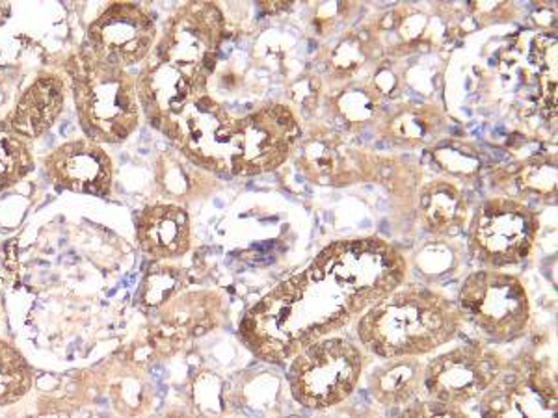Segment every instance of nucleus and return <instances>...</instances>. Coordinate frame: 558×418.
<instances>
[{"label": "nucleus", "mask_w": 558, "mask_h": 418, "mask_svg": "<svg viewBox=\"0 0 558 418\" xmlns=\"http://www.w3.org/2000/svg\"><path fill=\"white\" fill-rule=\"evenodd\" d=\"M354 312L343 294L310 265L274 286L242 320V343L267 362H286L347 328Z\"/></svg>", "instance_id": "f257e3e1"}, {"label": "nucleus", "mask_w": 558, "mask_h": 418, "mask_svg": "<svg viewBox=\"0 0 558 418\" xmlns=\"http://www.w3.org/2000/svg\"><path fill=\"white\" fill-rule=\"evenodd\" d=\"M458 304L425 286L402 285L363 312L357 339L381 359L421 357L444 348L462 330Z\"/></svg>", "instance_id": "f03ea898"}, {"label": "nucleus", "mask_w": 558, "mask_h": 418, "mask_svg": "<svg viewBox=\"0 0 558 418\" xmlns=\"http://www.w3.org/2000/svg\"><path fill=\"white\" fill-rule=\"evenodd\" d=\"M73 96L84 133L92 142L118 144L138 127V94L133 76L120 65L84 49L71 62Z\"/></svg>", "instance_id": "7ed1b4c3"}, {"label": "nucleus", "mask_w": 558, "mask_h": 418, "mask_svg": "<svg viewBox=\"0 0 558 418\" xmlns=\"http://www.w3.org/2000/svg\"><path fill=\"white\" fill-rule=\"evenodd\" d=\"M312 267L343 294L354 317L404 285L407 259L378 236L331 242Z\"/></svg>", "instance_id": "20e7f679"}, {"label": "nucleus", "mask_w": 558, "mask_h": 418, "mask_svg": "<svg viewBox=\"0 0 558 418\" xmlns=\"http://www.w3.org/2000/svg\"><path fill=\"white\" fill-rule=\"evenodd\" d=\"M365 357L343 336H328L300 352L289 367L292 398L310 409L337 406L357 389Z\"/></svg>", "instance_id": "39448f33"}, {"label": "nucleus", "mask_w": 558, "mask_h": 418, "mask_svg": "<svg viewBox=\"0 0 558 418\" xmlns=\"http://www.w3.org/2000/svg\"><path fill=\"white\" fill-rule=\"evenodd\" d=\"M223 33L226 21L220 8L210 2H189L166 23L153 57L175 67L199 94H205L220 54Z\"/></svg>", "instance_id": "423d86ee"}, {"label": "nucleus", "mask_w": 558, "mask_h": 418, "mask_svg": "<svg viewBox=\"0 0 558 418\" xmlns=\"http://www.w3.org/2000/svg\"><path fill=\"white\" fill-rule=\"evenodd\" d=\"M458 309L484 335L512 343L525 335L531 322V299L518 275L502 270H478L463 281Z\"/></svg>", "instance_id": "0eeeda50"}, {"label": "nucleus", "mask_w": 558, "mask_h": 418, "mask_svg": "<svg viewBox=\"0 0 558 418\" xmlns=\"http://www.w3.org/2000/svg\"><path fill=\"white\" fill-rule=\"evenodd\" d=\"M538 216L512 197H492L471 218L470 251L489 270L514 267L533 254Z\"/></svg>", "instance_id": "6e6552de"}, {"label": "nucleus", "mask_w": 558, "mask_h": 418, "mask_svg": "<svg viewBox=\"0 0 558 418\" xmlns=\"http://www.w3.org/2000/svg\"><path fill=\"white\" fill-rule=\"evenodd\" d=\"M302 138L300 121L286 104H267L236 120L229 173L257 177L286 164Z\"/></svg>", "instance_id": "1a4fd4ad"}, {"label": "nucleus", "mask_w": 558, "mask_h": 418, "mask_svg": "<svg viewBox=\"0 0 558 418\" xmlns=\"http://www.w3.org/2000/svg\"><path fill=\"white\" fill-rule=\"evenodd\" d=\"M235 127L236 118L207 94L194 97L157 125L186 159L213 173H229Z\"/></svg>", "instance_id": "9d476101"}, {"label": "nucleus", "mask_w": 558, "mask_h": 418, "mask_svg": "<svg viewBox=\"0 0 558 418\" xmlns=\"http://www.w3.org/2000/svg\"><path fill=\"white\" fill-rule=\"evenodd\" d=\"M501 374L499 355L481 344H462L426 362L423 389L428 398L462 407L483 396Z\"/></svg>", "instance_id": "9b49d317"}, {"label": "nucleus", "mask_w": 558, "mask_h": 418, "mask_svg": "<svg viewBox=\"0 0 558 418\" xmlns=\"http://www.w3.org/2000/svg\"><path fill=\"white\" fill-rule=\"evenodd\" d=\"M89 49L110 64H138L157 41V26L142 8L118 2L89 26Z\"/></svg>", "instance_id": "f8f14e48"}, {"label": "nucleus", "mask_w": 558, "mask_h": 418, "mask_svg": "<svg viewBox=\"0 0 558 418\" xmlns=\"http://www.w3.org/2000/svg\"><path fill=\"white\" fill-rule=\"evenodd\" d=\"M483 396L484 418H557V383L539 368L501 374Z\"/></svg>", "instance_id": "ddd939ff"}, {"label": "nucleus", "mask_w": 558, "mask_h": 418, "mask_svg": "<svg viewBox=\"0 0 558 418\" xmlns=\"http://www.w3.org/2000/svg\"><path fill=\"white\" fill-rule=\"evenodd\" d=\"M49 177L65 190L105 197L112 186V160L92 139H75L58 147L45 160Z\"/></svg>", "instance_id": "4468645a"}, {"label": "nucleus", "mask_w": 558, "mask_h": 418, "mask_svg": "<svg viewBox=\"0 0 558 418\" xmlns=\"http://www.w3.org/2000/svg\"><path fill=\"white\" fill-rule=\"evenodd\" d=\"M140 107L157 127L168 115L175 114L194 97L204 96L175 67L153 57L136 83Z\"/></svg>", "instance_id": "2eb2a0df"}, {"label": "nucleus", "mask_w": 558, "mask_h": 418, "mask_svg": "<svg viewBox=\"0 0 558 418\" xmlns=\"http://www.w3.org/2000/svg\"><path fill=\"white\" fill-rule=\"evenodd\" d=\"M140 246L153 259H175L191 249V218L178 205L144 210L138 225Z\"/></svg>", "instance_id": "dca6fc26"}, {"label": "nucleus", "mask_w": 558, "mask_h": 418, "mask_svg": "<svg viewBox=\"0 0 558 418\" xmlns=\"http://www.w3.org/2000/svg\"><path fill=\"white\" fill-rule=\"evenodd\" d=\"M64 108V84L57 76L38 78L21 97L20 104L8 115L4 131L21 138H38L54 125Z\"/></svg>", "instance_id": "f3484780"}, {"label": "nucleus", "mask_w": 558, "mask_h": 418, "mask_svg": "<svg viewBox=\"0 0 558 418\" xmlns=\"http://www.w3.org/2000/svg\"><path fill=\"white\" fill-rule=\"evenodd\" d=\"M418 209L428 231L439 236L457 235L470 214V205L462 190L445 179H436L423 186Z\"/></svg>", "instance_id": "a211bd4d"}, {"label": "nucleus", "mask_w": 558, "mask_h": 418, "mask_svg": "<svg viewBox=\"0 0 558 418\" xmlns=\"http://www.w3.org/2000/svg\"><path fill=\"white\" fill-rule=\"evenodd\" d=\"M425 362L417 357L386 359L368 376V389L381 406H402L423 389Z\"/></svg>", "instance_id": "6ab92c4d"}, {"label": "nucleus", "mask_w": 558, "mask_h": 418, "mask_svg": "<svg viewBox=\"0 0 558 418\" xmlns=\"http://www.w3.org/2000/svg\"><path fill=\"white\" fill-rule=\"evenodd\" d=\"M444 125V115L430 104L407 107L386 121V138L395 139L404 146L426 144L438 134Z\"/></svg>", "instance_id": "aec40b11"}, {"label": "nucleus", "mask_w": 558, "mask_h": 418, "mask_svg": "<svg viewBox=\"0 0 558 418\" xmlns=\"http://www.w3.org/2000/svg\"><path fill=\"white\" fill-rule=\"evenodd\" d=\"M33 385V374L25 357L0 341V406H10L23 398Z\"/></svg>", "instance_id": "412c9836"}, {"label": "nucleus", "mask_w": 558, "mask_h": 418, "mask_svg": "<svg viewBox=\"0 0 558 418\" xmlns=\"http://www.w3.org/2000/svg\"><path fill=\"white\" fill-rule=\"evenodd\" d=\"M34 170V159L25 138L0 128V192L20 183Z\"/></svg>", "instance_id": "4be33fe9"}, {"label": "nucleus", "mask_w": 558, "mask_h": 418, "mask_svg": "<svg viewBox=\"0 0 558 418\" xmlns=\"http://www.w3.org/2000/svg\"><path fill=\"white\" fill-rule=\"evenodd\" d=\"M520 190L529 192L534 196H555L557 192V159H533L521 168L518 177Z\"/></svg>", "instance_id": "5701e85b"}, {"label": "nucleus", "mask_w": 558, "mask_h": 418, "mask_svg": "<svg viewBox=\"0 0 558 418\" xmlns=\"http://www.w3.org/2000/svg\"><path fill=\"white\" fill-rule=\"evenodd\" d=\"M399 418H470L462 411V407L451 406L438 399H423L408 406L400 413Z\"/></svg>", "instance_id": "b1692460"}]
</instances>
